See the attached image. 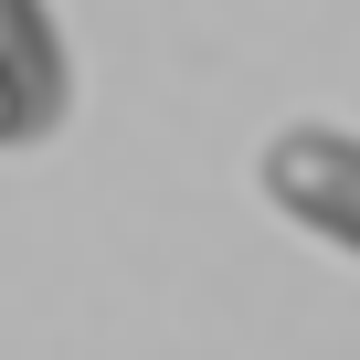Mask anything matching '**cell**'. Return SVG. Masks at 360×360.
<instances>
[{"label": "cell", "mask_w": 360, "mask_h": 360, "mask_svg": "<svg viewBox=\"0 0 360 360\" xmlns=\"http://www.w3.org/2000/svg\"><path fill=\"white\" fill-rule=\"evenodd\" d=\"M75 106V64L43 0H0V148H43Z\"/></svg>", "instance_id": "obj_2"}, {"label": "cell", "mask_w": 360, "mask_h": 360, "mask_svg": "<svg viewBox=\"0 0 360 360\" xmlns=\"http://www.w3.org/2000/svg\"><path fill=\"white\" fill-rule=\"evenodd\" d=\"M265 202L318 244L360 255V138L349 127H276L265 138Z\"/></svg>", "instance_id": "obj_1"}]
</instances>
